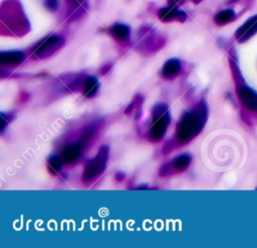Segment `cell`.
Returning <instances> with one entry per match:
<instances>
[{
  "mask_svg": "<svg viewBox=\"0 0 257 248\" xmlns=\"http://www.w3.org/2000/svg\"><path fill=\"white\" fill-rule=\"evenodd\" d=\"M181 72V63L178 60L172 59L165 62L162 68V77L165 78H173Z\"/></svg>",
  "mask_w": 257,
  "mask_h": 248,
  "instance_id": "obj_10",
  "label": "cell"
},
{
  "mask_svg": "<svg viewBox=\"0 0 257 248\" xmlns=\"http://www.w3.org/2000/svg\"><path fill=\"white\" fill-rule=\"evenodd\" d=\"M190 164H191V156L188 154H182L173 160L172 166L175 170L182 172L184 170H186L189 167Z\"/></svg>",
  "mask_w": 257,
  "mask_h": 248,
  "instance_id": "obj_13",
  "label": "cell"
},
{
  "mask_svg": "<svg viewBox=\"0 0 257 248\" xmlns=\"http://www.w3.org/2000/svg\"><path fill=\"white\" fill-rule=\"evenodd\" d=\"M45 5L48 10L53 12L59 9L60 2L59 0H45Z\"/></svg>",
  "mask_w": 257,
  "mask_h": 248,
  "instance_id": "obj_16",
  "label": "cell"
},
{
  "mask_svg": "<svg viewBox=\"0 0 257 248\" xmlns=\"http://www.w3.org/2000/svg\"><path fill=\"white\" fill-rule=\"evenodd\" d=\"M63 164L64 163L61 158L56 157V156H51L48 160V169L52 175H55L62 170Z\"/></svg>",
  "mask_w": 257,
  "mask_h": 248,
  "instance_id": "obj_15",
  "label": "cell"
},
{
  "mask_svg": "<svg viewBox=\"0 0 257 248\" xmlns=\"http://www.w3.org/2000/svg\"><path fill=\"white\" fill-rule=\"evenodd\" d=\"M257 32V16L250 17L242 24L236 31V38L240 43H244Z\"/></svg>",
  "mask_w": 257,
  "mask_h": 248,
  "instance_id": "obj_6",
  "label": "cell"
},
{
  "mask_svg": "<svg viewBox=\"0 0 257 248\" xmlns=\"http://www.w3.org/2000/svg\"><path fill=\"white\" fill-rule=\"evenodd\" d=\"M181 1H182V0H169V2L171 4V6H174V7L180 5L181 4Z\"/></svg>",
  "mask_w": 257,
  "mask_h": 248,
  "instance_id": "obj_17",
  "label": "cell"
},
{
  "mask_svg": "<svg viewBox=\"0 0 257 248\" xmlns=\"http://www.w3.org/2000/svg\"><path fill=\"white\" fill-rule=\"evenodd\" d=\"M153 124L149 131L150 140L157 142L163 139L167 128L170 124L171 118L168 112V108L165 105H157L152 111Z\"/></svg>",
  "mask_w": 257,
  "mask_h": 248,
  "instance_id": "obj_2",
  "label": "cell"
},
{
  "mask_svg": "<svg viewBox=\"0 0 257 248\" xmlns=\"http://www.w3.org/2000/svg\"><path fill=\"white\" fill-rule=\"evenodd\" d=\"M201 1H202V0H193V2L196 3V4H197V3H200Z\"/></svg>",
  "mask_w": 257,
  "mask_h": 248,
  "instance_id": "obj_18",
  "label": "cell"
},
{
  "mask_svg": "<svg viewBox=\"0 0 257 248\" xmlns=\"http://www.w3.org/2000/svg\"><path fill=\"white\" fill-rule=\"evenodd\" d=\"M25 59L24 53L21 51H3L0 53V63L6 66H14L20 64Z\"/></svg>",
  "mask_w": 257,
  "mask_h": 248,
  "instance_id": "obj_9",
  "label": "cell"
},
{
  "mask_svg": "<svg viewBox=\"0 0 257 248\" xmlns=\"http://www.w3.org/2000/svg\"><path fill=\"white\" fill-rule=\"evenodd\" d=\"M238 96L242 105L250 111L257 112V93L246 86L238 89Z\"/></svg>",
  "mask_w": 257,
  "mask_h": 248,
  "instance_id": "obj_5",
  "label": "cell"
},
{
  "mask_svg": "<svg viewBox=\"0 0 257 248\" xmlns=\"http://www.w3.org/2000/svg\"><path fill=\"white\" fill-rule=\"evenodd\" d=\"M110 32L116 39L124 41L130 36V27L125 24H115L111 29Z\"/></svg>",
  "mask_w": 257,
  "mask_h": 248,
  "instance_id": "obj_12",
  "label": "cell"
},
{
  "mask_svg": "<svg viewBox=\"0 0 257 248\" xmlns=\"http://www.w3.org/2000/svg\"><path fill=\"white\" fill-rule=\"evenodd\" d=\"M109 153L110 151L108 146L101 147L96 156L94 159H92L87 164V166H85L82 176L83 181L85 182L92 181L93 179H95L96 176L102 174L105 171L109 160Z\"/></svg>",
  "mask_w": 257,
  "mask_h": 248,
  "instance_id": "obj_3",
  "label": "cell"
},
{
  "mask_svg": "<svg viewBox=\"0 0 257 248\" xmlns=\"http://www.w3.org/2000/svg\"><path fill=\"white\" fill-rule=\"evenodd\" d=\"M83 146L80 144H71L66 146L62 152L61 159L64 164H71L79 160L81 155Z\"/></svg>",
  "mask_w": 257,
  "mask_h": 248,
  "instance_id": "obj_8",
  "label": "cell"
},
{
  "mask_svg": "<svg viewBox=\"0 0 257 248\" xmlns=\"http://www.w3.org/2000/svg\"><path fill=\"white\" fill-rule=\"evenodd\" d=\"M64 44V39L59 35H51L41 41L33 49V56L37 59H45L56 50L60 49Z\"/></svg>",
  "mask_w": 257,
  "mask_h": 248,
  "instance_id": "obj_4",
  "label": "cell"
},
{
  "mask_svg": "<svg viewBox=\"0 0 257 248\" xmlns=\"http://www.w3.org/2000/svg\"><path fill=\"white\" fill-rule=\"evenodd\" d=\"M158 16L162 21H165V22L172 21L174 19H177V20L183 22V21L186 20L187 15L181 10H178L174 6H168V7L161 8L158 11Z\"/></svg>",
  "mask_w": 257,
  "mask_h": 248,
  "instance_id": "obj_7",
  "label": "cell"
},
{
  "mask_svg": "<svg viewBox=\"0 0 257 248\" xmlns=\"http://www.w3.org/2000/svg\"><path fill=\"white\" fill-rule=\"evenodd\" d=\"M207 121V107L200 103L194 109L185 114L177 127V138L182 143H188L202 131Z\"/></svg>",
  "mask_w": 257,
  "mask_h": 248,
  "instance_id": "obj_1",
  "label": "cell"
},
{
  "mask_svg": "<svg viewBox=\"0 0 257 248\" xmlns=\"http://www.w3.org/2000/svg\"><path fill=\"white\" fill-rule=\"evenodd\" d=\"M99 84L95 77H90L83 82V94L88 98H93L97 93Z\"/></svg>",
  "mask_w": 257,
  "mask_h": 248,
  "instance_id": "obj_11",
  "label": "cell"
},
{
  "mask_svg": "<svg viewBox=\"0 0 257 248\" xmlns=\"http://www.w3.org/2000/svg\"><path fill=\"white\" fill-rule=\"evenodd\" d=\"M234 16H235V13L232 9H225V10L218 12L215 16L214 20H215V22L218 25H224L228 22H230L231 20H233Z\"/></svg>",
  "mask_w": 257,
  "mask_h": 248,
  "instance_id": "obj_14",
  "label": "cell"
}]
</instances>
